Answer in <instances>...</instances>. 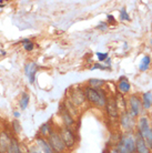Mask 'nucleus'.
Returning <instances> with one entry per match:
<instances>
[{"mask_svg":"<svg viewBox=\"0 0 152 153\" xmlns=\"http://www.w3.org/2000/svg\"><path fill=\"white\" fill-rule=\"evenodd\" d=\"M136 131L143 138L145 143L148 144L149 149L152 152V128L150 123V119L147 115H140L137 121Z\"/></svg>","mask_w":152,"mask_h":153,"instance_id":"nucleus-1","label":"nucleus"},{"mask_svg":"<svg viewBox=\"0 0 152 153\" xmlns=\"http://www.w3.org/2000/svg\"><path fill=\"white\" fill-rule=\"evenodd\" d=\"M30 41H31L30 39L26 38V39H22V40H21V43H22V46H23V45H26V43H28V42H30Z\"/></svg>","mask_w":152,"mask_h":153,"instance_id":"nucleus-32","label":"nucleus"},{"mask_svg":"<svg viewBox=\"0 0 152 153\" xmlns=\"http://www.w3.org/2000/svg\"><path fill=\"white\" fill-rule=\"evenodd\" d=\"M29 94H28V92H22V94L20 97L19 99V107L21 110H26L27 107L29 105Z\"/></svg>","mask_w":152,"mask_h":153,"instance_id":"nucleus-21","label":"nucleus"},{"mask_svg":"<svg viewBox=\"0 0 152 153\" xmlns=\"http://www.w3.org/2000/svg\"><path fill=\"white\" fill-rule=\"evenodd\" d=\"M10 146L12 149V152L13 153H22V150H21V146H20L18 139L12 135L11 138V143H10Z\"/></svg>","mask_w":152,"mask_h":153,"instance_id":"nucleus-22","label":"nucleus"},{"mask_svg":"<svg viewBox=\"0 0 152 153\" xmlns=\"http://www.w3.org/2000/svg\"><path fill=\"white\" fill-rule=\"evenodd\" d=\"M113 148L120 153H137L134 133H122L120 140Z\"/></svg>","mask_w":152,"mask_h":153,"instance_id":"nucleus-2","label":"nucleus"},{"mask_svg":"<svg viewBox=\"0 0 152 153\" xmlns=\"http://www.w3.org/2000/svg\"><path fill=\"white\" fill-rule=\"evenodd\" d=\"M28 153H37V152H34V151H30V152H28Z\"/></svg>","mask_w":152,"mask_h":153,"instance_id":"nucleus-36","label":"nucleus"},{"mask_svg":"<svg viewBox=\"0 0 152 153\" xmlns=\"http://www.w3.org/2000/svg\"><path fill=\"white\" fill-rule=\"evenodd\" d=\"M134 138H136V149H137V153H152L151 150L149 149L148 144L143 140V138L138 133L137 131L134 132Z\"/></svg>","mask_w":152,"mask_h":153,"instance_id":"nucleus-13","label":"nucleus"},{"mask_svg":"<svg viewBox=\"0 0 152 153\" xmlns=\"http://www.w3.org/2000/svg\"><path fill=\"white\" fill-rule=\"evenodd\" d=\"M47 141L50 144V146L52 148L54 153H63L67 151V148H66L65 143H63L60 134L58 132V129H53L51 131V133L47 138Z\"/></svg>","mask_w":152,"mask_h":153,"instance_id":"nucleus-6","label":"nucleus"},{"mask_svg":"<svg viewBox=\"0 0 152 153\" xmlns=\"http://www.w3.org/2000/svg\"><path fill=\"white\" fill-rule=\"evenodd\" d=\"M110 70L111 68L109 67H107L106 65H102V63H100V62H97L93 65V67H91V70Z\"/></svg>","mask_w":152,"mask_h":153,"instance_id":"nucleus-26","label":"nucleus"},{"mask_svg":"<svg viewBox=\"0 0 152 153\" xmlns=\"http://www.w3.org/2000/svg\"><path fill=\"white\" fill-rule=\"evenodd\" d=\"M102 153H111V149H110V146H107L104 149H103Z\"/></svg>","mask_w":152,"mask_h":153,"instance_id":"nucleus-31","label":"nucleus"},{"mask_svg":"<svg viewBox=\"0 0 152 153\" xmlns=\"http://www.w3.org/2000/svg\"><path fill=\"white\" fill-rule=\"evenodd\" d=\"M95 57L98 58V60L100 62H102L106 61L107 59L109 58V54H108V52H95Z\"/></svg>","mask_w":152,"mask_h":153,"instance_id":"nucleus-25","label":"nucleus"},{"mask_svg":"<svg viewBox=\"0 0 152 153\" xmlns=\"http://www.w3.org/2000/svg\"><path fill=\"white\" fill-rule=\"evenodd\" d=\"M151 31H152V27H151Z\"/></svg>","mask_w":152,"mask_h":153,"instance_id":"nucleus-42","label":"nucleus"},{"mask_svg":"<svg viewBox=\"0 0 152 153\" xmlns=\"http://www.w3.org/2000/svg\"><path fill=\"white\" fill-rule=\"evenodd\" d=\"M128 111L133 118H139L141 113L143 112V108H142V100L141 96L138 93H133L130 94L128 98Z\"/></svg>","mask_w":152,"mask_h":153,"instance_id":"nucleus-4","label":"nucleus"},{"mask_svg":"<svg viewBox=\"0 0 152 153\" xmlns=\"http://www.w3.org/2000/svg\"><path fill=\"white\" fill-rule=\"evenodd\" d=\"M150 123H151V128H152V119L150 120Z\"/></svg>","mask_w":152,"mask_h":153,"instance_id":"nucleus-38","label":"nucleus"},{"mask_svg":"<svg viewBox=\"0 0 152 153\" xmlns=\"http://www.w3.org/2000/svg\"><path fill=\"white\" fill-rule=\"evenodd\" d=\"M119 18H120V20H121V21H130V19H131V18H130V16H129V13H128V11H127L126 8H121Z\"/></svg>","mask_w":152,"mask_h":153,"instance_id":"nucleus-23","label":"nucleus"},{"mask_svg":"<svg viewBox=\"0 0 152 153\" xmlns=\"http://www.w3.org/2000/svg\"><path fill=\"white\" fill-rule=\"evenodd\" d=\"M11 126H12V131H13V133L15 134H19L21 132V126H20L19 121L15 119L11 123Z\"/></svg>","mask_w":152,"mask_h":153,"instance_id":"nucleus-24","label":"nucleus"},{"mask_svg":"<svg viewBox=\"0 0 152 153\" xmlns=\"http://www.w3.org/2000/svg\"><path fill=\"white\" fill-rule=\"evenodd\" d=\"M0 7H4V4H0Z\"/></svg>","mask_w":152,"mask_h":153,"instance_id":"nucleus-39","label":"nucleus"},{"mask_svg":"<svg viewBox=\"0 0 152 153\" xmlns=\"http://www.w3.org/2000/svg\"><path fill=\"white\" fill-rule=\"evenodd\" d=\"M58 132L60 134L67 150H72L76 146L77 141H78V134L73 131V129H68L63 126V128H59Z\"/></svg>","mask_w":152,"mask_h":153,"instance_id":"nucleus-5","label":"nucleus"},{"mask_svg":"<svg viewBox=\"0 0 152 153\" xmlns=\"http://www.w3.org/2000/svg\"><path fill=\"white\" fill-rule=\"evenodd\" d=\"M0 132H1V126H0Z\"/></svg>","mask_w":152,"mask_h":153,"instance_id":"nucleus-40","label":"nucleus"},{"mask_svg":"<svg viewBox=\"0 0 152 153\" xmlns=\"http://www.w3.org/2000/svg\"><path fill=\"white\" fill-rule=\"evenodd\" d=\"M151 63H152L151 57H150V56H148V54H145V56H143V57H142V59H141L140 65H139V70H140V71H142V72H145L147 70H149V68H150Z\"/></svg>","mask_w":152,"mask_h":153,"instance_id":"nucleus-19","label":"nucleus"},{"mask_svg":"<svg viewBox=\"0 0 152 153\" xmlns=\"http://www.w3.org/2000/svg\"><path fill=\"white\" fill-rule=\"evenodd\" d=\"M37 71H38V65H37L36 62L31 61L26 63V65H25V73H26V76L28 78L30 83H34Z\"/></svg>","mask_w":152,"mask_h":153,"instance_id":"nucleus-12","label":"nucleus"},{"mask_svg":"<svg viewBox=\"0 0 152 153\" xmlns=\"http://www.w3.org/2000/svg\"><path fill=\"white\" fill-rule=\"evenodd\" d=\"M114 97H115L117 104H118V108H119V110H120V112L128 110V101H127V99L124 98V96H122V94H120L118 92V93L114 94Z\"/></svg>","mask_w":152,"mask_h":153,"instance_id":"nucleus-18","label":"nucleus"},{"mask_svg":"<svg viewBox=\"0 0 152 153\" xmlns=\"http://www.w3.org/2000/svg\"><path fill=\"white\" fill-rule=\"evenodd\" d=\"M12 135L8 131L1 130L0 132V153H6L8 148L10 146Z\"/></svg>","mask_w":152,"mask_h":153,"instance_id":"nucleus-11","label":"nucleus"},{"mask_svg":"<svg viewBox=\"0 0 152 153\" xmlns=\"http://www.w3.org/2000/svg\"><path fill=\"white\" fill-rule=\"evenodd\" d=\"M118 120L119 126L121 128L123 133H134L136 132L137 121H136V118H133L132 115L130 114L128 110L120 112Z\"/></svg>","mask_w":152,"mask_h":153,"instance_id":"nucleus-3","label":"nucleus"},{"mask_svg":"<svg viewBox=\"0 0 152 153\" xmlns=\"http://www.w3.org/2000/svg\"><path fill=\"white\" fill-rule=\"evenodd\" d=\"M36 142H37V144L39 146V148L41 149V151L43 153H54V151L52 150V148L50 146V144L48 143L47 141V139L45 138H41V137H36Z\"/></svg>","mask_w":152,"mask_h":153,"instance_id":"nucleus-15","label":"nucleus"},{"mask_svg":"<svg viewBox=\"0 0 152 153\" xmlns=\"http://www.w3.org/2000/svg\"><path fill=\"white\" fill-rule=\"evenodd\" d=\"M97 29L100 31H106L108 30V23L106 21H100L99 25L97 26Z\"/></svg>","mask_w":152,"mask_h":153,"instance_id":"nucleus-27","label":"nucleus"},{"mask_svg":"<svg viewBox=\"0 0 152 153\" xmlns=\"http://www.w3.org/2000/svg\"><path fill=\"white\" fill-rule=\"evenodd\" d=\"M104 62H106V65H107V67H109V68H111V58H110V57L108 58V59H107V60H106Z\"/></svg>","mask_w":152,"mask_h":153,"instance_id":"nucleus-30","label":"nucleus"},{"mask_svg":"<svg viewBox=\"0 0 152 153\" xmlns=\"http://www.w3.org/2000/svg\"><path fill=\"white\" fill-rule=\"evenodd\" d=\"M53 129H54V128L52 126V124H51L50 121L49 122L43 123V124L39 128V131H38V133H37V135H38V137H41V138L47 139L48 135L51 133V131H52Z\"/></svg>","mask_w":152,"mask_h":153,"instance_id":"nucleus-16","label":"nucleus"},{"mask_svg":"<svg viewBox=\"0 0 152 153\" xmlns=\"http://www.w3.org/2000/svg\"><path fill=\"white\" fill-rule=\"evenodd\" d=\"M69 101L75 105L76 108L79 109L80 107H82L87 100H86V97H84V92L83 88L81 87H76V88L71 89V92L69 93Z\"/></svg>","mask_w":152,"mask_h":153,"instance_id":"nucleus-7","label":"nucleus"},{"mask_svg":"<svg viewBox=\"0 0 152 153\" xmlns=\"http://www.w3.org/2000/svg\"><path fill=\"white\" fill-rule=\"evenodd\" d=\"M151 112H152V107H151Z\"/></svg>","mask_w":152,"mask_h":153,"instance_id":"nucleus-41","label":"nucleus"},{"mask_svg":"<svg viewBox=\"0 0 152 153\" xmlns=\"http://www.w3.org/2000/svg\"><path fill=\"white\" fill-rule=\"evenodd\" d=\"M141 100H142V108L143 110H149L152 107V92L147 91L143 92L141 96Z\"/></svg>","mask_w":152,"mask_h":153,"instance_id":"nucleus-17","label":"nucleus"},{"mask_svg":"<svg viewBox=\"0 0 152 153\" xmlns=\"http://www.w3.org/2000/svg\"><path fill=\"white\" fill-rule=\"evenodd\" d=\"M106 112L108 117L111 119V120H118L119 115H120V110L118 108V104H117V100H115V97L114 94H111V96H108V100H107V104L106 107Z\"/></svg>","mask_w":152,"mask_h":153,"instance_id":"nucleus-8","label":"nucleus"},{"mask_svg":"<svg viewBox=\"0 0 152 153\" xmlns=\"http://www.w3.org/2000/svg\"><path fill=\"white\" fill-rule=\"evenodd\" d=\"M107 23H108V25H115V23H117L115 18H114L112 15H108L107 16Z\"/></svg>","mask_w":152,"mask_h":153,"instance_id":"nucleus-29","label":"nucleus"},{"mask_svg":"<svg viewBox=\"0 0 152 153\" xmlns=\"http://www.w3.org/2000/svg\"><path fill=\"white\" fill-rule=\"evenodd\" d=\"M150 43H151V46H152V38L150 39Z\"/></svg>","mask_w":152,"mask_h":153,"instance_id":"nucleus-37","label":"nucleus"},{"mask_svg":"<svg viewBox=\"0 0 152 153\" xmlns=\"http://www.w3.org/2000/svg\"><path fill=\"white\" fill-rule=\"evenodd\" d=\"M111 153H120V152H119V151L115 149V148H113V149L111 150Z\"/></svg>","mask_w":152,"mask_h":153,"instance_id":"nucleus-35","label":"nucleus"},{"mask_svg":"<svg viewBox=\"0 0 152 153\" xmlns=\"http://www.w3.org/2000/svg\"><path fill=\"white\" fill-rule=\"evenodd\" d=\"M13 117H15V119H18L20 117V112L18 111H13Z\"/></svg>","mask_w":152,"mask_h":153,"instance_id":"nucleus-33","label":"nucleus"},{"mask_svg":"<svg viewBox=\"0 0 152 153\" xmlns=\"http://www.w3.org/2000/svg\"><path fill=\"white\" fill-rule=\"evenodd\" d=\"M6 153H13V152H12L11 146H9V148H8V150H7V151H6Z\"/></svg>","mask_w":152,"mask_h":153,"instance_id":"nucleus-34","label":"nucleus"},{"mask_svg":"<svg viewBox=\"0 0 152 153\" xmlns=\"http://www.w3.org/2000/svg\"><path fill=\"white\" fill-rule=\"evenodd\" d=\"M83 92H84V97H86V100L87 102H89L92 105H95L98 107V103H99V92H98V89H93L89 85H86L83 87Z\"/></svg>","mask_w":152,"mask_h":153,"instance_id":"nucleus-9","label":"nucleus"},{"mask_svg":"<svg viewBox=\"0 0 152 153\" xmlns=\"http://www.w3.org/2000/svg\"><path fill=\"white\" fill-rule=\"evenodd\" d=\"M59 113H60V117H61V120H62V123H63V126H65V128H68V129H73L75 126H76V122H77L76 119H75V117H72V115L66 110V108L63 107V104H62V108H60Z\"/></svg>","mask_w":152,"mask_h":153,"instance_id":"nucleus-10","label":"nucleus"},{"mask_svg":"<svg viewBox=\"0 0 152 153\" xmlns=\"http://www.w3.org/2000/svg\"><path fill=\"white\" fill-rule=\"evenodd\" d=\"M106 81L102 79H95V78H91L88 80V85L91 87L93 89H102L106 85Z\"/></svg>","mask_w":152,"mask_h":153,"instance_id":"nucleus-20","label":"nucleus"},{"mask_svg":"<svg viewBox=\"0 0 152 153\" xmlns=\"http://www.w3.org/2000/svg\"><path fill=\"white\" fill-rule=\"evenodd\" d=\"M23 49L26 50V51H32L34 49V43L32 41L28 42L26 45H23Z\"/></svg>","mask_w":152,"mask_h":153,"instance_id":"nucleus-28","label":"nucleus"},{"mask_svg":"<svg viewBox=\"0 0 152 153\" xmlns=\"http://www.w3.org/2000/svg\"><path fill=\"white\" fill-rule=\"evenodd\" d=\"M117 88H118V91L120 94L122 96H126L130 92L131 90V84H130L128 78L124 76H121L119 78L118 80V84H117Z\"/></svg>","mask_w":152,"mask_h":153,"instance_id":"nucleus-14","label":"nucleus"}]
</instances>
